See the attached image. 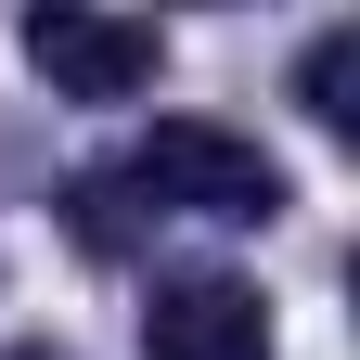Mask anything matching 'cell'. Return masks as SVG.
I'll list each match as a JSON object with an SVG mask.
<instances>
[{
    "instance_id": "obj_1",
    "label": "cell",
    "mask_w": 360,
    "mask_h": 360,
    "mask_svg": "<svg viewBox=\"0 0 360 360\" xmlns=\"http://www.w3.org/2000/svg\"><path fill=\"white\" fill-rule=\"evenodd\" d=\"M116 193H155V206H180V219H232V232H270V219H283V167H270L245 129H219V116H155Z\"/></svg>"
},
{
    "instance_id": "obj_2",
    "label": "cell",
    "mask_w": 360,
    "mask_h": 360,
    "mask_svg": "<svg viewBox=\"0 0 360 360\" xmlns=\"http://www.w3.org/2000/svg\"><path fill=\"white\" fill-rule=\"evenodd\" d=\"M26 65L65 90V103H142L167 39L142 13H90V0H52V13H26Z\"/></svg>"
},
{
    "instance_id": "obj_3",
    "label": "cell",
    "mask_w": 360,
    "mask_h": 360,
    "mask_svg": "<svg viewBox=\"0 0 360 360\" xmlns=\"http://www.w3.org/2000/svg\"><path fill=\"white\" fill-rule=\"evenodd\" d=\"M142 360H270V309L232 270H167L142 309Z\"/></svg>"
},
{
    "instance_id": "obj_4",
    "label": "cell",
    "mask_w": 360,
    "mask_h": 360,
    "mask_svg": "<svg viewBox=\"0 0 360 360\" xmlns=\"http://www.w3.org/2000/svg\"><path fill=\"white\" fill-rule=\"evenodd\" d=\"M296 90H309V116L322 129H360V26H335V39H309V65H296Z\"/></svg>"
}]
</instances>
